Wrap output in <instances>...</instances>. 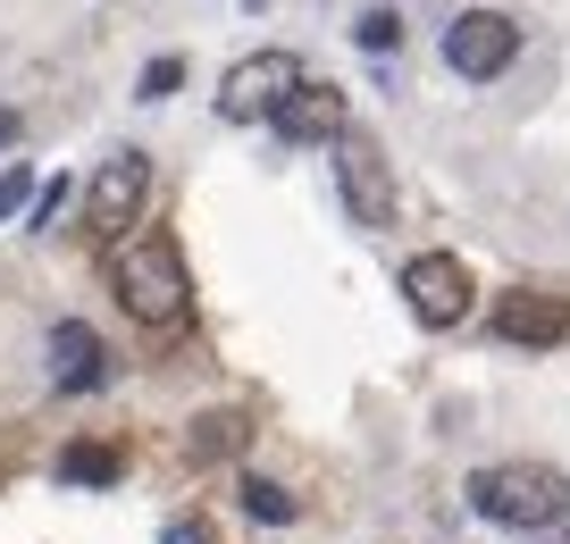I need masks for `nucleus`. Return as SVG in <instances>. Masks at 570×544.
Returning <instances> with one entry per match:
<instances>
[{
  "label": "nucleus",
  "instance_id": "nucleus-17",
  "mask_svg": "<svg viewBox=\"0 0 570 544\" xmlns=\"http://www.w3.org/2000/svg\"><path fill=\"white\" fill-rule=\"evenodd\" d=\"M59 201H68V185H42V194H35V227H51V218H59Z\"/></svg>",
  "mask_w": 570,
  "mask_h": 544
},
{
  "label": "nucleus",
  "instance_id": "nucleus-15",
  "mask_svg": "<svg viewBox=\"0 0 570 544\" xmlns=\"http://www.w3.org/2000/svg\"><path fill=\"white\" fill-rule=\"evenodd\" d=\"M177 85H185V59H151V68H142V101H168Z\"/></svg>",
  "mask_w": 570,
  "mask_h": 544
},
{
  "label": "nucleus",
  "instance_id": "nucleus-20",
  "mask_svg": "<svg viewBox=\"0 0 570 544\" xmlns=\"http://www.w3.org/2000/svg\"><path fill=\"white\" fill-rule=\"evenodd\" d=\"M553 544H570V536H553Z\"/></svg>",
  "mask_w": 570,
  "mask_h": 544
},
{
  "label": "nucleus",
  "instance_id": "nucleus-13",
  "mask_svg": "<svg viewBox=\"0 0 570 544\" xmlns=\"http://www.w3.org/2000/svg\"><path fill=\"white\" fill-rule=\"evenodd\" d=\"M361 51H394V42H403V18H394V9H361Z\"/></svg>",
  "mask_w": 570,
  "mask_h": 544
},
{
  "label": "nucleus",
  "instance_id": "nucleus-19",
  "mask_svg": "<svg viewBox=\"0 0 570 544\" xmlns=\"http://www.w3.org/2000/svg\"><path fill=\"white\" fill-rule=\"evenodd\" d=\"M0 142H18V109H0Z\"/></svg>",
  "mask_w": 570,
  "mask_h": 544
},
{
  "label": "nucleus",
  "instance_id": "nucleus-6",
  "mask_svg": "<svg viewBox=\"0 0 570 544\" xmlns=\"http://www.w3.org/2000/svg\"><path fill=\"white\" fill-rule=\"evenodd\" d=\"M403 301L420 327H453V318H470V268L453 251H420L403 268Z\"/></svg>",
  "mask_w": 570,
  "mask_h": 544
},
{
  "label": "nucleus",
  "instance_id": "nucleus-2",
  "mask_svg": "<svg viewBox=\"0 0 570 544\" xmlns=\"http://www.w3.org/2000/svg\"><path fill=\"white\" fill-rule=\"evenodd\" d=\"M470 511L495 527H553L570 511V477L546 461H495V469L470 477Z\"/></svg>",
  "mask_w": 570,
  "mask_h": 544
},
{
  "label": "nucleus",
  "instance_id": "nucleus-12",
  "mask_svg": "<svg viewBox=\"0 0 570 544\" xmlns=\"http://www.w3.org/2000/svg\"><path fill=\"white\" fill-rule=\"evenodd\" d=\"M244 511L268 520V527H285V520H294V494H285L277 477H244Z\"/></svg>",
  "mask_w": 570,
  "mask_h": 544
},
{
  "label": "nucleus",
  "instance_id": "nucleus-1",
  "mask_svg": "<svg viewBox=\"0 0 570 544\" xmlns=\"http://www.w3.org/2000/svg\"><path fill=\"white\" fill-rule=\"evenodd\" d=\"M109 277H118V301L142 318V327H185V310H194L185 251H177V235H160V227H142L135 244L109 251Z\"/></svg>",
  "mask_w": 570,
  "mask_h": 544
},
{
  "label": "nucleus",
  "instance_id": "nucleus-14",
  "mask_svg": "<svg viewBox=\"0 0 570 544\" xmlns=\"http://www.w3.org/2000/svg\"><path fill=\"white\" fill-rule=\"evenodd\" d=\"M26 201H35V168H26V159H9V168H0V218H18Z\"/></svg>",
  "mask_w": 570,
  "mask_h": 544
},
{
  "label": "nucleus",
  "instance_id": "nucleus-5",
  "mask_svg": "<svg viewBox=\"0 0 570 544\" xmlns=\"http://www.w3.org/2000/svg\"><path fill=\"white\" fill-rule=\"evenodd\" d=\"M294 85H303L294 51H252V59H235V68H227V85H218V109H227V118H277Z\"/></svg>",
  "mask_w": 570,
  "mask_h": 544
},
{
  "label": "nucleus",
  "instance_id": "nucleus-10",
  "mask_svg": "<svg viewBox=\"0 0 570 544\" xmlns=\"http://www.w3.org/2000/svg\"><path fill=\"white\" fill-rule=\"evenodd\" d=\"M495 335L503 344H570V301L562 294H503L495 301Z\"/></svg>",
  "mask_w": 570,
  "mask_h": 544
},
{
  "label": "nucleus",
  "instance_id": "nucleus-8",
  "mask_svg": "<svg viewBox=\"0 0 570 544\" xmlns=\"http://www.w3.org/2000/svg\"><path fill=\"white\" fill-rule=\"evenodd\" d=\"M268 126H277L285 142H344V135H353V118H344V92H336V85H311V76L285 92V109H277Z\"/></svg>",
  "mask_w": 570,
  "mask_h": 544
},
{
  "label": "nucleus",
  "instance_id": "nucleus-9",
  "mask_svg": "<svg viewBox=\"0 0 570 544\" xmlns=\"http://www.w3.org/2000/svg\"><path fill=\"white\" fill-rule=\"evenodd\" d=\"M51 386L59 394H101L109 386V352L85 318H59L51 327Z\"/></svg>",
  "mask_w": 570,
  "mask_h": 544
},
{
  "label": "nucleus",
  "instance_id": "nucleus-18",
  "mask_svg": "<svg viewBox=\"0 0 570 544\" xmlns=\"http://www.w3.org/2000/svg\"><path fill=\"white\" fill-rule=\"evenodd\" d=\"M160 544H210V527H202V520H168Z\"/></svg>",
  "mask_w": 570,
  "mask_h": 544
},
{
  "label": "nucleus",
  "instance_id": "nucleus-11",
  "mask_svg": "<svg viewBox=\"0 0 570 544\" xmlns=\"http://www.w3.org/2000/svg\"><path fill=\"white\" fill-rule=\"evenodd\" d=\"M118 469H126L118 444H68V453H59V477H68V486H118Z\"/></svg>",
  "mask_w": 570,
  "mask_h": 544
},
{
  "label": "nucleus",
  "instance_id": "nucleus-4",
  "mask_svg": "<svg viewBox=\"0 0 570 544\" xmlns=\"http://www.w3.org/2000/svg\"><path fill=\"white\" fill-rule=\"evenodd\" d=\"M336 185H344V210H353V227H394V176H386V151H377L361 126L336 142Z\"/></svg>",
  "mask_w": 570,
  "mask_h": 544
},
{
  "label": "nucleus",
  "instance_id": "nucleus-16",
  "mask_svg": "<svg viewBox=\"0 0 570 544\" xmlns=\"http://www.w3.org/2000/svg\"><path fill=\"white\" fill-rule=\"evenodd\" d=\"M235 436H244V419H227V411H218V419H202L194 453H235Z\"/></svg>",
  "mask_w": 570,
  "mask_h": 544
},
{
  "label": "nucleus",
  "instance_id": "nucleus-3",
  "mask_svg": "<svg viewBox=\"0 0 570 544\" xmlns=\"http://www.w3.org/2000/svg\"><path fill=\"white\" fill-rule=\"evenodd\" d=\"M512 59H520V26L503 18V9H462V18L445 26V68L470 76V85H495Z\"/></svg>",
  "mask_w": 570,
  "mask_h": 544
},
{
  "label": "nucleus",
  "instance_id": "nucleus-7",
  "mask_svg": "<svg viewBox=\"0 0 570 544\" xmlns=\"http://www.w3.org/2000/svg\"><path fill=\"white\" fill-rule=\"evenodd\" d=\"M142 194H151V159H142V151H118V159H101V176L85 185V227H101V235L135 227Z\"/></svg>",
  "mask_w": 570,
  "mask_h": 544
}]
</instances>
